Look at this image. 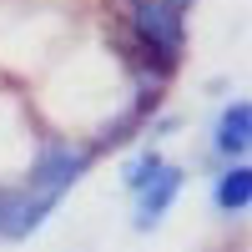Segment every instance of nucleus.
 <instances>
[{
    "instance_id": "7ed1b4c3",
    "label": "nucleus",
    "mask_w": 252,
    "mask_h": 252,
    "mask_svg": "<svg viewBox=\"0 0 252 252\" xmlns=\"http://www.w3.org/2000/svg\"><path fill=\"white\" fill-rule=\"evenodd\" d=\"M141 192V202H136V232H152V227L166 217V207L177 202V192H182V166H157V177L146 182V187H136Z\"/></svg>"
},
{
    "instance_id": "0eeeda50",
    "label": "nucleus",
    "mask_w": 252,
    "mask_h": 252,
    "mask_svg": "<svg viewBox=\"0 0 252 252\" xmlns=\"http://www.w3.org/2000/svg\"><path fill=\"white\" fill-rule=\"evenodd\" d=\"M172 5H177V10H187V5H192V0H172Z\"/></svg>"
},
{
    "instance_id": "423d86ee",
    "label": "nucleus",
    "mask_w": 252,
    "mask_h": 252,
    "mask_svg": "<svg viewBox=\"0 0 252 252\" xmlns=\"http://www.w3.org/2000/svg\"><path fill=\"white\" fill-rule=\"evenodd\" d=\"M157 166H161V152H157V146H146L141 157H131V161H126V172H121V182L131 187V192H136V187H146V182L157 177Z\"/></svg>"
},
{
    "instance_id": "f257e3e1",
    "label": "nucleus",
    "mask_w": 252,
    "mask_h": 252,
    "mask_svg": "<svg viewBox=\"0 0 252 252\" xmlns=\"http://www.w3.org/2000/svg\"><path fill=\"white\" fill-rule=\"evenodd\" d=\"M182 15L187 10H177L172 0H126V31L157 76H172L182 61V46H187Z\"/></svg>"
},
{
    "instance_id": "f03ea898",
    "label": "nucleus",
    "mask_w": 252,
    "mask_h": 252,
    "mask_svg": "<svg viewBox=\"0 0 252 252\" xmlns=\"http://www.w3.org/2000/svg\"><path fill=\"white\" fill-rule=\"evenodd\" d=\"M91 146H71V141H46L40 146V157L31 161V177H26V187L31 192H71V187L91 172Z\"/></svg>"
},
{
    "instance_id": "39448f33",
    "label": "nucleus",
    "mask_w": 252,
    "mask_h": 252,
    "mask_svg": "<svg viewBox=\"0 0 252 252\" xmlns=\"http://www.w3.org/2000/svg\"><path fill=\"white\" fill-rule=\"evenodd\" d=\"M212 202H217V212H227V217H237V212H247V207H252V166H247L242 157L217 177Z\"/></svg>"
},
{
    "instance_id": "20e7f679",
    "label": "nucleus",
    "mask_w": 252,
    "mask_h": 252,
    "mask_svg": "<svg viewBox=\"0 0 252 252\" xmlns=\"http://www.w3.org/2000/svg\"><path fill=\"white\" fill-rule=\"evenodd\" d=\"M247 141H252V106L237 96L232 106L217 116V136H212V146H217L227 161H237V157L247 152Z\"/></svg>"
}]
</instances>
